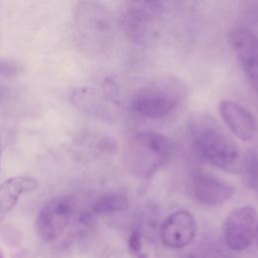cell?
Here are the masks:
<instances>
[{"label": "cell", "instance_id": "277c9868", "mask_svg": "<svg viewBox=\"0 0 258 258\" xmlns=\"http://www.w3.org/2000/svg\"><path fill=\"white\" fill-rule=\"evenodd\" d=\"M171 154L172 146L165 136L144 131L137 133L129 140L124 161L132 174L148 178L167 163Z\"/></svg>", "mask_w": 258, "mask_h": 258}, {"label": "cell", "instance_id": "44dd1931", "mask_svg": "<svg viewBox=\"0 0 258 258\" xmlns=\"http://www.w3.org/2000/svg\"><path fill=\"white\" fill-rule=\"evenodd\" d=\"M0 258H4V256H3V254H2L1 251H0Z\"/></svg>", "mask_w": 258, "mask_h": 258}, {"label": "cell", "instance_id": "4fadbf2b", "mask_svg": "<svg viewBox=\"0 0 258 258\" xmlns=\"http://www.w3.org/2000/svg\"><path fill=\"white\" fill-rule=\"evenodd\" d=\"M73 100L75 105L83 112L94 116H105L110 111L106 107L105 101L109 102L105 96L101 98L100 94L91 88H82L74 93Z\"/></svg>", "mask_w": 258, "mask_h": 258}, {"label": "cell", "instance_id": "5b68a950", "mask_svg": "<svg viewBox=\"0 0 258 258\" xmlns=\"http://www.w3.org/2000/svg\"><path fill=\"white\" fill-rule=\"evenodd\" d=\"M162 13L160 2H129L121 15V25L132 40L145 44L152 39Z\"/></svg>", "mask_w": 258, "mask_h": 258}, {"label": "cell", "instance_id": "2e32d148", "mask_svg": "<svg viewBox=\"0 0 258 258\" xmlns=\"http://www.w3.org/2000/svg\"><path fill=\"white\" fill-rule=\"evenodd\" d=\"M129 251L133 258H148L143 247V234L140 230H134L128 240Z\"/></svg>", "mask_w": 258, "mask_h": 258}, {"label": "cell", "instance_id": "7a4b0ae2", "mask_svg": "<svg viewBox=\"0 0 258 258\" xmlns=\"http://www.w3.org/2000/svg\"><path fill=\"white\" fill-rule=\"evenodd\" d=\"M194 148L210 164L230 173L241 172L244 152L215 120L199 118L190 127Z\"/></svg>", "mask_w": 258, "mask_h": 258}, {"label": "cell", "instance_id": "3957f363", "mask_svg": "<svg viewBox=\"0 0 258 258\" xmlns=\"http://www.w3.org/2000/svg\"><path fill=\"white\" fill-rule=\"evenodd\" d=\"M111 12L96 1L80 2L74 13V32L79 47L88 54H100L109 48L114 36Z\"/></svg>", "mask_w": 258, "mask_h": 258}, {"label": "cell", "instance_id": "9c48e42d", "mask_svg": "<svg viewBox=\"0 0 258 258\" xmlns=\"http://www.w3.org/2000/svg\"><path fill=\"white\" fill-rule=\"evenodd\" d=\"M219 112L227 127L239 139L258 143V118L242 104L233 100H222Z\"/></svg>", "mask_w": 258, "mask_h": 258}, {"label": "cell", "instance_id": "52a82bcc", "mask_svg": "<svg viewBox=\"0 0 258 258\" xmlns=\"http://www.w3.org/2000/svg\"><path fill=\"white\" fill-rule=\"evenodd\" d=\"M258 213L250 206H242L231 211L223 224V235L227 246L240 252L249 248L256 240Z\"/></svg>", "mask_w": 258, "mask_h": 258}, {"label": "cell", "instance_id": "ba28073f", "mask_svg": "<svg viewBox=\"0 0 258 258\" xmlns=\"http://www.w3.org/2000/svg\"><path fill=\"white\" fill-rule=\"evenodd\" d=\"M190 188L197 201L209 206L221 205L235 192L231 183L201 168L191 170Z\"/></svg>", "mask_w": 258, "mask_h": 258}, {"label": "cell", "instance_id": "ac0fdd59", "mask_svg": "<svg viewBox=\"0 0 258 258\" xmlns=\"http://www.w3.org/2000/svg\"><path fill=\"white\" fill-rule=\"evenodd\" d=\"M195 258H238L234 255L229 254L226 251H221V250H211L203 253L202 255L195 257Z\"/></svg>", "mask_w": 258, "mask_h": 258}, {"label": "cell", "instance_id": "8fae6325", "mask_svg": "<svg viewBox=\"0 0 258 258\" xmlns=\"http://www.w3.org/2000/svg\"><path fill=\"white\" fill-rule=\"evenodd\" d=\"M230 45L247 76L258 83V36L247 27H236L229 34Z\"/></svg>", "mask_w": 258, "mask_h": 258}, {"label": "cell", "instance_id": "d6986e66", "mask_svg": "<svg viewBox=\"0 0 258 258\" xmlns=\"http://www.w3.org/2000/svg\"><path fill=\"white\" fill-rule=\"evenodd\" d=\"M7 94V90L5 87H3L2 85H0V104L2 103V101L5 99Z\"/></svg>", "mask_w": 258, "mask_h": 258}, {"label": "cell", "instance_id": "6da1fadb", "mask_svg": "<svg viewBox=\"0 0 258 258\" xmlns=\"http://www.w3.org/2000/svg\"><path fill=\"white\" fill-rule=\"evenodd\" d=\"M102 91L111 104L148 119L169 115L186 94L184 84L170 75L108 78Z\"/></svg>", "mask_w": 258, "mask_h": 258}, {"label": "cell", "instance_id": "7402d4cb", "mask_svg": "<svg viewBox=\"0 0 258 258\" xmlns=\"http://www.w3.org/2000/svg\"><path fill=\"white\" fill-rule=\"evenodd\" d=\"M256 240H257V243H258V231H257V237H256Z\"/></svg>", "mask_w": 258, "mask_h": 258}, {"label": "cell", "instance_id": "e0dca14e", "mask_svg": "<svg viewBox=\"0 0 258 258\" xmlns=\"http://www.w3.org/2000/svg\"><path fill=\"white\" fill-rule=\"evenodd\" d=\"M23 70L22 63L11 58H0V76L14 77Z\"/></svg>", "mask_w": 258, "mask_h": 258}, {"label": "cell", "instance_id": "30bf717a", "mask_svg": "<svg viewBox=\"0 0 258 258\" xmlns=\"http://www.w3.org/2000/svg\"><path fill=\"white\" fill-rule=\"evenodd\" d=\"M196 234V219L190 212L185 210H179L169 215L159 230L162 244L170 249L185 247L194 241Z\"/></svg>", "mask_w": 258, "mask_h": 258}, {"label": "cell", "instance_id": "ffe728a7", "mask_svg": "<svg viewBox=\"0 0 258 258\" xmlns=\"http://www.w3.org/2000/svg\"><path fill=\"white\" fill-rule=\"evenodd\" d=\"M1 157H2V136L0 132V170H1Z\"/></svg>", "mask_w": 258, "mask_h": 258}, {"label": "cell", "instance_id": "9a60e30c", "mask_svg": "<svg viewBox=\"0 0 258 258\" xmlns=\"http://www.w3.org/2000/svg\"><path fill=\"white\" fill-rule=\"evenodd\" d=\"M240 174L244 183L258 194V151L250 148L244 152Z\"/></svg>", "mask_w": 258, "mask_h": 258}, {"label": "cell", "instance_id": "7c38bea8", "mask_svg": "<svg viewBox=\"0 0 258 258\" xmlns=\"http://www.w3.org/2000/svg\"><path fill=\"white\" fill-rule=\"evenodd\" d=\"M39 180L33 176L18 175L6 179L0 184V215L9 213L17 204L21 195L37 189Z\"/></svg>", "mask_w": 258, "mask_h": 258}, {"label": "cell", "instance_id": "8992f818", "mask_svg": "<svg viewBox=\"0 0 258 258\" xmlns=\"http://www.w3.org/2000/svg\"><path fill=\"white\" fill-rule=\"evenodd\" d=\"M76 209V201L70 195H57L49 199L36 217L38 237L45 242L59 238L69 226Z\"/></svg>", "mask_w": 258, "mask_h": 258}, {"label": "cell", "instance_id": "5bb4252c", "mask_svg": "<svg viewBox=\"0 0 258 258\" xmlns=\"http://www.w3.org/2000/svg\"><path fill=\"white\" fill-rule=\"evenodd\" d=\"M130 206L128 197L119 191H109L98 197L91 206L90 214L92 216L97 215H109L126 211Z\"/></svg>", "mask_w": 258, "mask_h": 258}]
</instances>
